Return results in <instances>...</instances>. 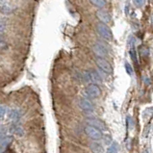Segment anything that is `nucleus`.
<instances>
[{"label":"nucleus","instance_id":"nucleus-1","mask_svg":"<svg viewBox=\"0 0 153 153\" xmlns=\"http://www.w3.org/2000/svg\"><path fill=\"white\" fill-rule=\"evenodd\" d=\"M97 30L98 34L101 36L103 39L107 41H112L113 40V33L110 30V28L108 27L106 24H103V23H98L97 25Z\"/></svg>","mask_w":153,"mask_h":153},{"label":"nucleus","instance_id":"nucleus-2","mask_svg":"<svg viewBox=\"0 0 153 153\" xmlns=\"http://www.w3.org/2000/svg\"><path fill=\"white\" fill-rule=\"evenodd\" d=\"M85 132L91 139L94 140V141H98V140L102 139V133L100 132L99 130H97V128L91 127L90 125L85 127Z\"/></svg>","mask_w":153,"mask_h":153},{"label":"nucleus","instance_id":"nucleus-3","mask_svg":"<svg viewBox=\"0 0 153 153\" xmlns=\"http://www.w3.org/2000/svg\"><path fill=\"white\" fill-rule=\"evenodd\" d=\"M86 94H88V97H90L91 98H97V97H100V94H101V90L99 89L98 86L91 84V85L87 86Z\"/></svg>","mask_w":153,"mask_h":153},{"label":"nucleus","instance_id":"nucleus-4","mask_svg":"<svg viewBox=\"0 0 153 153\" xmlns=\"http://www.w3.org/2000/svg\"><path fill=\"white\" fill-rule=\"evenodd\" d=\"M87 122H88V124L90 126L97 128V130L100 131V132H101V131H106L107 130L106 125H105L104 122L101 121L100 120L94 119V117H91V119H88V120H87Z\"/></svg>","mask_w":153,"mask_h":153},{"label":"nucleus","instance_id":"nucleus-5","mask_svg":"<svg viewBox=\"0 0 153 153\" xmlns=\"http://www.w3.org/2000/svg\"><path fill=\"white\" fill-rule=\"evenodd\" d=\"M97 67L106 73H111L112 72V65H110V63L106 61L105 59L102 58H97Z\"/></svg>","mask_w":153,"mask_h":153},{"label":"nucleus","instance_id":"nucleus-6","mask_svg":"<svg viewBox=\"0 0 153 153\" xmlns=\"http://www.w3.org/2000/svg\"><path fill=\"white\" fill-rule=\"evenodd\" d=\"M93 51H94V53L97 56V58L104 59V57H106L107 55L106 49H105L101 45H99V43H95L93 46Z\"/></svg>","mask_w":153,"mask_h":153},{"label":"nucleus","instance_id":"nucleus-7","mask_svg":"<svg viewBox=\"0 0 153 153\" xmlns=\"http://www.w3.org/2000/svg\"><path fill=\"white\" fill-rule=\"evenodd\" d=\"M79 107L85 112H93L94 111V105L86 98H81L79 100Z\"/></svg>","mask_w":153,"mask_h":153},{"label":"nucleus","instance_id":"nucleus-8","mask_svg":"<svg viewBox=\"0 0 153 153\" xmlns=\"http://www.w3.org/2000/svg\"><path fill=\"white\" fill-rule=\"evenodd\" d=\"M97 16L98 19L102 21L103 24H108V23L111 22V16H110V15H109L106 11L99 10L97 13Z\"/></svg>","mask_w":153,"mask_h":153},{"label":"nucleus","instance_id":"nucleus-9","mask_svg":"<svg viewBox=\"0 0 153 153\" xmlns=\"http://www.w3.org/2000/svg\"><path fill=\"white\" fill-rule=\"evenodd\" d=\"M0 3L2 4V5L0 6V11H1L3 14L10 15V14H12V13L16 10V7L10 5V3L5 2V1H2V2H0Z\"/></svg>","mask_w":153,"mask_h":153},{"label":"nucleus","instance_id":"nucleus-10","mask_svg":"<svg viewBox=\"0 0 153 153\" xmlns=\"http://www.w3.org/2000/svg\"><path fill=\"white\" fill-rule=\"evenodd\" d=\"M90 77H91V82L95 83V84H101L102 83L101 76H100L97 71H91Z\"/></svg>","mask_w":153,"mask_h":153},{"label":"nucleus","instance_id":"nucleus-11","mask_svg":"<svg viewBox=\"0 0 153 153\" xmlns=\"http://www.w3.org/2000/svg\"><path fill=\"white\" fill-rule=\"evenodd\" d=\"M91 149L94 153H103V147L98 143H91Z\"/></svg>","mask_w":153,"mask_h":153},{"label":"nucleus","instance_id":"nucleus-12","mask_svg":"<svg viewBox=\"0 0 153 153\" xmlns=\"http://www.w3.org/2000/svg\"><path fill=\"white\" fill-rule=\"evenodd\" d=\"M9 119H11V120H17L19 117H20V113L19 110H16V109H13V110H10L9 111Z\"/></svg>","mask_w":153,"mask_h":153},{"label":"nucleus","instance_id":"nucleus-13","mask_svg":"<svg viewBox=\"0 0 153 153\" xmlns=\"http://www.w3.org/2000/svg\"><path fill=\"white\" fill-rule=\"evenodd\" d=\"M117 150H119V146H117V143H113L110 146V147L108 148L107 153H117Z\"/></svg>","mask_w":153,"mask_h":153},{"label":"nucleus","instance_id":"nucleus-14","mask_svg":"<svg viewBox=\"0 0 153 153\" xmlns=\"http://www.w3.org/2000/svg\"><path fill=\"white\" fill-rule=\"evenodd\" d=\"M15 133H16V135L17 137H22L23 135H24V130L19 125L16 126V127H15Z\"/></svg>","mask_w":153,"mask_h":153},{"label":"nucleus","instance_id":"nucleus-15","mask_svg":"<svg viewBox=\"0 0 153 153\" xmlns=\"http://www.w3.org/2000/svg\"><path fill=\"white\" fill-rule=\"evenodd\" d=\"M91 4H94V5L97 8H103L105 6V4H106V2L103 1V0H94V1H91Z\"/></svg>","mask_w":153,"mask_h":153},{"label":"nucleus","instance_id":"nucleus-16","mask_svg":"<svg viewBox=\"0 0 153 153\" xmlns=\"http://www.w3.org/2000/svg\"><path fill=\"white\" fill-rule=\"evenodd\" d=\"M12 142V137H4L1 140V146H7L10 145V143Z\"/></svg>","mask_w":153,"mask_h":153},{"label":"nucleus","instance_id":"nucleus-17","mask_svg":"<svg viewBox=\"0 0 153 153\" xmlns=\"http://www.w3.org/2000/svg\"><path fill=\"white\" fill-rule=\"evenodd\" d=\"M7 111V108L4 104H0V119H3Z\"/></svg>","mask_w":153,"mask_h":153},{"label":"nucleus","instance_id":"nucleus-18","mask_svg":"<svg viewBox=\"0 0 153 153\" xmlns=\"http://www.w3.org/2000/svg\"><path fill=\"white\" fill-rule=\"evenodd\" d=\"M125 68H126V71H127V73L129 74V75H132L133 74V69H132V67L130 65V64L128 63H125Z\"/></svg>","mask_w":153,"mask_h":153},{"label":"nucleus","instance_id":"nucleus-19","mask_svg":"<svg viewBox=\"0 0 153 153\" xmlns=\"http://www.w3.org/2000/svg\"><path fill=\"white\" fill-rule=\"evenodd\" d=\"M5 133H6V129L4 126L0 125V139H3L4 137H5Z\"/></svg>","mask_w":153,"mask_h":153},{"label":"nucleus","instance_id":"nucleus-20","mask_svg":"<svg viewBox=\"0 0 153 153\" xmlns=\"http://www.w3.org/2000/svg\"><path fill=\"white\" fill-rule=\"evenodd\" d=\"M130 56L131 58H132V60L134 61L135 63L137 62V56H136V51H135L134 49H131L130 50Z\"/></svg>","mask_w":153,"mask_h":153},{"label":"nucleus","instance_id":"nucleus-21","mask_svg":"<svg viewBox=\"0 0 153 153\" xmlns=\"http://www.w3.org/2000/svg\"><path fill=\"white\" fill-rule=\"evenodd\" d=\"M5 27H6L5 21H0V32H2L3 30H5Z\"/></svg>","mask_w":153,"mask_h":153},{"label":"nucleus","instance_id":"nucleus-22","mask_svg":"<svg viewBox=\"0 0 153 153\" xmlns=\"http://www.w3.org/2000/svg\"><path fill=\"white\" fill-rule=\"evenodd\" d=\"M104 143H106V145H110V143H112V139L109 137V136H106L104 139Z\"/></svg>","mask_w":153,"mask_h":153},{"label":"nucleus","instance_id":"nucleus-23","mask_svg":"<svg viewBox=\"0 0 153 153\" xmlns=\"http://www.w3.org/2000/svg\"><path fill=\"white\" fill-rule=\"evenodd\" d=\"M2 41H3V36H1V35H0V43H1Z\"/></svg>","mask_w":153,"mask_h":153},{"label":"nucleus","instance_id":"nucleus-24","mask_svg":"<svg viewBox=\"0 0 153 153\" xmlns=\"http://www.w3.org/2000/svg\"><path fill=\"white\" fill-rule=\"evenodd\" d=\"M1 153H9V151L8 150H5V151H2Z\"/></svg>","mask_w":153,"mask_h":153},{"label":"nucleus","instance_id":"nucleus-25","mask_svg":"<svg viewBox=\"0 0 153 153\" xmlns=\"http://www.w3.org/2000/svg\"><path fill=\"white\" fill-rule=\"evenodd\" d=\"M151 21H152V24H153V16H151Z\"/></svg>","mask_w":153,"mask_h":153},{"label":"nucleus","instance_id":"nucleus-26","mask_svg":"<svg viewBox=\"0 0 153 153\" xmlns=\"http://www.w3.org/2000/svg\"><path fill=\"white\" fill-rule=\"evenodd\" d=\"M143 153H146V152H143Z\"/></svg>","mask_w":153,"mask_h":153}]
</instances>
